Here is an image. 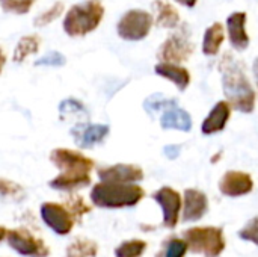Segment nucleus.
I'll use <instances>...</instances> for the list:
<instances>
[{"label":"nucleus","mask_w":258,"mask_h":257,"mask_svg":"<svg viewBox=\"0 0 258 257\" xmlns=\"http://www.w3.org/2000/svg\"><path fill=\"white\" fill-rule=\"evenodd\" d=\"M50 162L60 171L48 182L51 189L71 192L91 183V171L95 164L82 151L65 147L53 148L50 151Z\"/></svg>","instance_id":"obj_1"},{"label":"nucleus","mask_w":258,"mask_h":257,"mask_svg":"<svg viewBox=\"0 0 258 257\" xmlns=\"http://www.w3.org/2000/svg\"><path fill=\"white\" fill-rule=\"evenodd\" d=\"M219 70L222 74V88L227 101L239 112L251 114L255 108L257 95L246 76L243 64L227 53L219 62Z\"/></svg>","instance_id":"obj_2"},{"label":"nucleus","mask_w":258,"mask_h":257,"mask_svg":"<svg viewBox=\"0 0 258 257\" xmlns=\"http://www.w3.org/2000/svg\"><path fill=\"white\" fill-rule=\"evenodd\" d=\"M91 201L101 209H122L133 208L145 197V191L136 183L103 182L94 185L91 189Z\"/></svg>","instance_id":"obj_3"},{"label":"nucleus","mask_w":258,"mask_h":257,"mask_svg":"<svg viewBox=\"0 0 258 257\" xmlns=\"http://www.w3.org/2000/svg\"><path fill=\"white\" fill-rule=\"evenodd\" d=\"M104 17L101 0H85L73 5L62 21L63 32L71 38H82L94 32Z\"/></svg>","instance_id":"obj_4"},{"label":"nucleus","mask_w":258,"mask_h":257,"mask_svg":"<svg viewBox=\"0 0 258 257\" xmlns=\"http://www.w3.org/2000/svg\"><path fill=\"white\" fill-rule=\"evenodd\" d=\"M189 250L206 257H218L225 250V236L221 227H192L184 232Z\"/></svg>","instance_id":"obj_5"},{"label":"nucleus","mask_w":258,"mask_h":257,"mask_svg":"<svg viewBox=\"0 0 258 257\" xmlns=\"http://www.w3.org/2000/svg\"><path fill=\"white\" fill-rule=\"evenodd\" d=\"M153 27V15L144 9L127 11L116 24L119 38L125 41H141L148 36Z\"/></svg>","instance_id":"obj_6"},{"label":"nucleus","mask_w":258,"mask_h":257,"mask_svg":"<svg viewBox=\"0 0 258 257\" xmlns=\"http://www.w3.org/2000/svg\"><path fill=\"white\" fill-rule=\"evenodd\" d=\"M9 247L24 257H47L50 254V248L45 245V242L36 236H33L26 229H14L8 230L6 235Z\"/></svg>","instance_id":"obj_7"},{"label":"nucleus","mask_w":258,"mask_h":257,"mask_svg":"<svg viewBox=\"0 0 258 257\" xmlns=\"http://www.w3.org/2000/svg\"><path fill=\"white\" fill-rule=\"evenodd\" d=\"M194 53V44L187 35L183 32L169 35L166 41L160 45L157 52V58L160 62H172L181 64L186 62Z\"/></svg>","instance_id":"obj_8"},{"label":"nucleus","mask_w":258,"mask_h":257,"mask_svg":"<svg viewBox=\"0 0 258 257\" xmlns=\"http://www.w3.org/2000/svg\"><path fill=\"white\" fill-rule=\"evenodd\" d=\"M153 198L162 208L163 226L168 229H174L178 224L181 209H183V198L180 192L169 186H163L153 194Z\"/></svg>","instance_id":"obj_9"},{"label":"nucleus","mask_w":258,"mask_h":257,"mask_svg":"<svg viewBox=\"0 0 258 257\" xmlns=\"http://www.w3.org/2000/svg\"><path fill=\"white\" fill-rule=\"evenodd\" d=\"M41 218L47 224V227L57 235H68L73 230L76 221L68 208L59 203L41 204Z\"/></svg>","instance_id":"obj_10"},{"label":"nucleus","mask_w":258,"mask_h":257,"mask_svg":"<svg viewBox=\"0 0 258 257\" xmlns=\"http://www.w3.org/2000/svg\"><path fill=\"white\" fill-rule=\"evenodd\" d=\"M151 109H163V115L160 118V126L163 129H175L181 132H189L192 129L190 115L177 106L175 100H162L150 106Z\"/></svg>","instance_id":"obj_11"},{"label":"nucleus","mask_w":258,"mask_h":257,"mask_svg":"<svg viewBox=\"0 0 258 257\" xmlns=\"http://www.w3.org/2000/svg\"><path fill=\"white\" fill-rule=\"evenodd\" d=\"M110 132L107 124H86L77 123L71 129V135L74 142L80 148H94L95 145L101 144Z\"/></svg>","instance_id":"obj_12"},{"label":"nucleus","mask_w":258,"mask_h":257,"mask_svg":"<svg viewBox=\"0 0 258 257\" xmlns=\"http://www.w3.org/2000/svg\"><path fill=\"white\" fill-rule=\"evenodd\" d=\"M254 189V180L243 171H227L219 180V191L227 197H243Z\"/></svg>","instance_id":"obj_13"},{"label":"nucleus","mask_w":258,"mask_h":257,"mask_svg":"<svg viewBox=\"0 0 258 257\" xmlns=\"http://www.w3.org/2000/svg\"><path fill=\"white\" fill-rule=\"evenodd\" d=\"M97 174L103 182H118V183H138L144 179L142 168L133 164H116V165L104 167L100 168Z\"/></svg>","instance_id":"obj_14"},{"label":"nucleus","mask_w":258,"mask_h":257,"mask_svg":"<svg viewBox=\"0 0 258 257\" xmlns=\"http://www.w3.org/2000/svg\"><path fill=\"white\" fill-rule=\"evenodd\" d=\"M209 212V198L200 189H186L183 197L181 220L184 223H194L201 220Z\"/></svg>","instance_id":"obj_15"},{"label":"nucleus","mask_w":258,"mask_h":257,"mask_svg":"<svg viewBox=\"0 0 258 257\" xmlns=\"http://www.w3.org/2000/svg\"><path fill=\"white\" fill-rule=\"evenodd\" d=\"M246 23H248V15L246 12L237 11L233 12L227 18V30H228V38L231 45L242 52L249 45V35L246 30Z\"/></svg>","instance_id":"obj_16"},{"label":"nucleus","mask_w":258,"mask_h":257,"mask_svg":"<svg viewBox=\"0 0 258 257\" xmlns=\"http://www.w3.org/2000/svg\"><path fill=\"white\" fill-rule=\"evenodd\" d=\"M231 117V105L228 101H218L215 108L210 111V114L203 121L201 130L204 135H215L218 132H222L227 127V123Z\"/></svg>","instance_id":"obj_17"},{"label":"nucleus","mask_w":258,"mask_h":257,"mask_svg":"<svg viewBox=\"0 0 258 257\" xmlns=\"http://www.w3.org/2000/svg\"><path fill=\"white\" fill-rule=\"evenodd\" d=\"M156 74L171 80L180 91H184L190 83V73L187 68L181 67L180 64L172 62H159L154 67Z\"/></svg>","instance_id":"obj_18"},{"label":"nucleus","mask_w":258,"mask_h":257,"mask_svg":"<svg viewBox=\"0 0 258 257\" xmlns=\"http://www.w3.org/2000/svg\"><path fill=\"white\" fill-rule=\"evenodd\" d=\"M154 8H156V23H157V26L166 27V29H175L180 24L178 11L171 3H168L166 0H156Z\"/></svg>","instance_id":"obj_19"},{"label":"nucleus","mask_w":258,"mask_h":257,"mask_svg":"<svg viewBox=\"0 0 258 257\" xmlns=\"http://www.w3.org/2000/svg\"><path fill=\"white\" fill-rule=\"evenodd\" d=\"M225 39V32L222 23H213L204 33L203 39V52L207 56H215L219 53L221 45L224 44Z\"/></svg>","instance_id":"obj_20"},{"label":"nucleus","mask_w":258,"mask_h":257,"mask_svg":"<svg viewBox=\"0 0 258 257\" xmlns=\"http://www.w3.org/2000/svg\"><path fill=\"white\" fill-rule=\"evenodd\" d=\"M41 45V38L39 35H24L20 38V41L17 42L15 48H14V55H12V61L20 64L23 61H26L30 55L38 53Z\"/></svg>","instance_id":"obj_21"},{"label":"nucleus","mask_w":258,"mask_h":257,"mask_svg":"<svg viewBox=\"0 0 258 257\" xmlns=\"http://www.w3.org/2000/svg\"><path fill=\"white\" fill-rule=\"evenodd\" d=\"M98 253V245L85 238L76 239L67 248V257H95Z\"/></svg>","instance_id":"obj_22"},{"label":"nucleus","mask_w":258,"mask_h":257,"mask_svg":"<svg viewBox=\"0 0 258 257\" xmlns=\"http://www.w3.org/2000/svg\"><path fill=\"white\" fill-rule=\"evenodd\" d=\"M63 9H65L63 2H56V3H53L48 9L42 11V12L33 20V24H35L36 27H45V26L51 24L53 21H56V20L63 14Z\"/></svg>","instance_id":"obj_23"},{"label":"nucleus","mask_w":258,"mask_h":257,"mask_svg":"<svg viewBox=\"0 0 258 257\" xmlns=\"http://www.w3.org/2000/svg\"><path fill=\"white\" fill-rule=\"evenodd\" d=\"M24 197V189L17 182L0 177V200L20 201Z\"/></svg>","instance_id":"obj_24"},{"label":"nucleus","mask_w":258,"mask_h":257,"mask_svg":"<svg viewBox=\"0 0 258 257\" xmlns=\"http://www.w3.org/2000/svg\"><path fill=\"white\" fill-rule=\"evenodd\" d=\"M147 250V242L141 239H132L125 241L121 245L116 247L115 256L116 257H141Z\"/></svg>","instance_id":"obj_25"},{"label":"nucleus","mask_w":258,"mask_h":257,"mask_svg":"<svg viewBox=\"0 0 258 257\" xmlns=\"http://www.w3.org/2000/svg\"><path fill=\"white\" fill-rule=\"evenodd\" d=\"M36 0H0V8L6 14L26 15L30 12Z\"/></svg>","instance_id":"obj_26"},{"label":"nucleus","mask_w":258,"mask_h":257,"mask_svg":"<svg viewBox=\"0 0 258 257\" xmlns=\"http://www.w3.org/2000/svg\"><path fill=\"white\" fill-rule=\"evenodd\" d=\"M189 251V245L184 239L180 238H169L162 250L165 257H184Z\"/></svg>","instance_id":"obj_27"},{"label":"nucleus","mask_w":258,"mask_h":257,"mask_svg":"<svg viewBox=\"0 0 258 257\" xmlns=\"http://www.w3.org/2000/svg\"><path fill=\"white\" fill-rule=\"evenodd\" d=\"M88 115L86 108L83 106L82 101H79L77 98H65L63 101H60L59 105V115L60 120H65L67 115Z\"/></svg>","instance_id":"obj_28"},{"label":"nucleus","mask_w":258,"mask_h":257,"mask_svg":"<svg viewBox=\"0 0 258 257\" xmlns=\"http://www.w3.org/2000/svg\"><path fill=\"white\" fill-rule=\"evenodd\" d=\"M65 206L68 208V211L73 214V217L76 220H80L83 215L91 212V206H88L85 203V200L82 197H79V195H73V197L67 198L65 200Z\"/></svg>","instance_id":"obj_29"},{"label":"nucleus","mask_w":258,"mask_h":257,"mask_svg":"<svg viewBox=\"0 0 258 257\" xmlns=\"http://www.w3.org/2000/svg\"><path fill=\"white\" fill-rule=\"evenodd\" d=\"M67 64V58L56 50L45 53L42 58L35 61V67H63Z\"/></svg>","instance_id":"obj_30"},{"label":"nucleus","mask_w":258,"mask_h":257,"mask_svg":"<svg viewBox=\"0 0 258 257\" xmlns=\"http://www.w3.org/2000/svg\"><path fill=\"white\" fill-rule=\"evenodd\" d=\"M239 238L242 241H248L258 245V217H254L246 223L243 229L239 230Z\"/></svg>","instance_id":"obj_31"},{"label":"nucleus","mask_w":258,"mask_h":257,"mask_svg":"<svg viewBox=\"0 0 258 257\" xmlns=\"http://www.w3.org/2000/svg\"><path fill=\"white\" fill-rule=\"evenodd\" d=\"M175 2L180 3V5H183V6H187V8H194L198 0H175Z\"/></svg>","instance_id":"obj_32"},{"label":"nucleus","mask_w":258,"mask_h":257,"mask_svg":"<svg viewBox=\"0 0 258 257\" xmlns=\"http://www.w3.org/2000/svg\"><path fill=\"white\" fill-rule=\"evenodd\" d=\"M5 64H6V55H5L3 48L0 47V74H2V70L5 67Z\"/></svg>","instance_id":"obj_33"},{"label":"nucleus","mask_w":258,"mask_h":257,"mask_svg":"<svg viewBox=\"0 0 258 257\" xmlns=\"http://www.w3.org/2000/svg\"><path fill=\"white\" fill-rule=\"evenodd\" d=\"M252 71H254V77H255V83H257V88H258V58L254 61Z\"/></svg>","instance_id":"obj_34"},{"label":"nucleus","mask_w":258,"mask_h":257,"mask_svg":"<svg viewBox=\"0 0 258 257\" xmlns=\"http://www.w3.org/2000/svg\"><path fill=\"white\" fill-rule=\"evenodd\" d=\"M6 235H8V230L3 226H0V242L6 238Z\"/></svg>","instance_id":"obj_35"},{"label":"nucleus","mask_w":258,"mask_h":257,"mask_svg":"<svg viewBox=\"0 0 258 257\" xmlns=\"http://www.w3.org/2000/svg\"><path fill=\"white\" fill-rule=\"evenodd\" d=\"M156 257H165V256H163V254H162V251H159V253H157V254H156Z\"/></svg>","instance_id":"obj_36"}]
</instances>
